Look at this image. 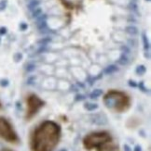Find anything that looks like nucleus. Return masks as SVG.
<instances>
[{
    "mask_svg": "<svg viewBox=\"0 0 151 151\" xmlns=\"http://www.w3.org/2000/svg\"><path fill=\"white\" fill-rule=\"evenodd\" d=\"M61 137V127L52 121L42 122L33 134L32 151H53Z\"/></svg>",
    "mask_w": 151,
    "mask_h": 151,
    "instance_id": "1",
    "label": "nucleus"
},
{
    "mask_svg": "<svg viewBox=\"0 0 151 151\" xmlns=\"http://www.w3.org/2000/svg\"><path fill=\"white\" fill-rule=\"evenodd\" d=\"M104 103L106 107L117 112H123L130 107V97L124 93L117 91H110L104 96Z\"/></svg>",
    "mask_w": 151,
    "mask_h": 151,
    "instance_id": "2",
    "label": "nucleus"
},
{
    "mask_svg": "<svg viewBox=\"0 0 151 151\" xmlns=\"http://www.w3.org/2000/svg\"><path fill=\"white\" fill-rule=\"evenodd\" d=\"M111 141V135L107 132H96L91 133L84 137L83 145L88 149L95 147H101Z\"/></svg>",
    "mask_w": 151,
    "mask_h": 151,
    "instance_id": "3",
    "label": "nucleus"
},
{
    "mask_svg": "<svg viewBox=\"0 0 151 151\" xmlns=\"http://www.w3.org/2000/svg\"><path fill=\"white\" fill-rule=\"evenodd\" d=\"M0 137L9 143L19 142V137L10 122L3 117H0Z\"/></svg>",
    "mask_w": 151,
    "mask_h": 151,
    "instance_id": "4",
    "label": "nucleus"
},
{
    "mask_svg": "<svg viewBox=\"0 0 151 151\" xmlns=\"http://www.w3.org/2000/svg\"><path fill=\"white\" fill-rule=\"evenodd\" d=\"M45 105V102L41 100L37 96L31 95L27 98V112H26V118L30 120L34 117L37 111Z\"/></svg>",
    "mask_w": 151,
    "mask_h": 151,
    "instance_id": "5",
    "label": "nucleus"
},
{
    "mask_svg": "<svg viewBox=\"0 0 151 151\" xmlns=\"http://www.w3.org/2000/svg\"><path fill=\"white\" fill-rule=\"evenodd\" d=\"M36 25L40 31H44V30L47 29V16L40 15L39 17H37Z\"/></svg>",
    "mask_w": 151,
    "mask_h": 151,
    "instance_id": "6",
    "label": "nucleus"
},
{
    "mask_svg": "<svg viewBox=\"0 0 151 151\" xmlns=\"http://www.w3.org/2000/svg\"><path fill=\"white\" fill-rule=\"evenodd\" d=\"M93 122L95 124H98V125H101V124H107V117L104 115L102 114H96V115H93Z\"/></svg>",
    "mask_w": 151,
    "mask_h": 151,
    "instance_id": "7",
    "label": "nucleus"
},
{
    "mask_svg": "<svg viewBox=\"0 0 151 151\" xmlns=\"http://www.w3.org/2000/svg\"><path fill=\"white\" fill-rule=\"evenodd\" d=\"M125 31L128 35H138V29H137L135 26L133 25H129L125 28Z\"/></svg>",
    "mask_w": 151,
    "mask_h": 151,
    "instance_id": "8",
    "label": "nucleus"
},
{
    "mask_svg": "<svg viewBox=\"0 0 151 151\" xmlns=\"http://www.w3.org/2000/svg\"><path fill=\"white\" fill-rule=\"evenodd\" d=\"M119 70V68H117L116 65H114V64H112V65H109V66L107 67V68H106L104 69V73L106 74H111V73H116V71Z\"/></svg>",
    "mask_w": 151,
    "mask_h": 151,
    "instance_id": "9",
    "label": "nucleus"
},
{
    "mask_svg": "<svg viewBox=\"0 0 151 151\" xmlns=\"http://www.w3.org/2000/svg\"><path fill=\"white\" fill-rule=\"evenodd\" d=\"M117 63L120 64V65H127L129 63V58L127 57V55L125 53L122 54L120 57V58L117 60Z\"/></svg>",
    "mask_w": 151,
    "mask_h": 151,
    "instance_id": "10",
    "label": "nucleus"
},
{
    "mask_svg": "<svg viewBox=\"0 0 151 151\" xmlns=\"http://www.w3.org/2000/svg\"><path fill=\"white\" fill-rule=\"evenodd\" d=\"M84 108L86 109L87 110H89V111H93V110H95L96 109H98V105L96 103L87 102V103L84 104Z\"/></svg>",
    "mask_w": 151,
    "mask_h": 151,
    "instance_id": "11",
    "label": "nucleus"
},
{
    "mask_svg": "<svg viewBox=\"0 0 151 151\" xmlns=\"http://www.w3.org/2000/svg\"><path fill=\"white\" fill-rule=\"evenodd\" d=\"M102 94H103V91L101 89H95L90 94V97L91 98V99H95V98L99 97Z\"/></svg>",
    "mask_w": 151,
    "mask_h": 151,
    "instance_id": "12",
    "label": "nucleus"
},
{
    "mask_svg": "<svg viewBox=\"0 0 151 151\" xmlns=\"http://www.w3.org/2000/svg\"><path fill=\"white\" fill-rule=\"evenodd\" d=\"M142 40H143V45H144V48L146 50H149L150 47V45L148 42V39L146 35V34H142Z\"/></svg>",
    "mask_w": 151,
    "mask_h": 151,
    "instance_id": "13",
    "label": "nucleus"
},
{
    "mask_svg": "<svg viewBox=\"0 0 151 151\" xmlns=\"http://www.w3.org/2000/svg\"><path fill=\"white\" fill-rule=\"evenodd\" d=\"M136 74H138V75H143V74H145V73L147 71V69L146 67L144 66V65H139V66H137L136 67Z\"/></svg>",
    "mask_w": 151,
    "mask_h": 151,
    "instance_id": "14",
    "label": "nucleus"
},
{
    "mask_svg": "<svg viewBox=\"0 0 151 151\" xmlns=\"http://www.w3.org/2000/svg\"><path fill=\"white\" fill-rule=\"evenodd\" d=\"M39 5V1L38 0H32V1L28 4V9L30 10H33V9H36L37 6Z\"/></svg>",
    "mask_w": 151,
    "mask_h": 151,
    "instance_id": "15",
    "label": "nucleus"
},
{
    "mask_svg": "<svg viewBox=\"0 0 151 151\" xmlns=\"http://www.w3.org/2000/svg\"><path fill=\"white\" fill-rule=\"evenodd\" d=\"M32 11H33L32 12V16L34 18H37L40 15H42V9H40V8H36L35 9H33Z\"/></svg>",
    "mask_w": 151,
    "mask_h": 151,
    "instance_id": "16",
    "label": "nucleus"
},
{
    "mask_svg": "<svg viewBox=\"0 0 151 151\" xmlns=\"http://www.w3.org/2000/svg\"><path fill=\"white\" fill-rule=\"evenodd\" d=\"M35 69H36V65L33 63H28L25 67V70L27 73H32V71L35 70Z\"/></svg>",
    "mask_w": 151,
    "mask_h": 151,
    "instance_id": "17",
    "label": "nucleus"
},
{
    "mask_svg": "<svg viewBox=\"0 0 151 151\" xmlns=\"http://www.w3.org/2000/svg\"><path fill=\"white\" fill-rule=\"evenodd\" d=\"M137 86L139 87V89H140L142 92H145V93H149V90L147 89V87H145V85H144V83H143V82L139 83V84H137Z\"/></svg>",
    "mask_w": 151,
    "mask_h": 151,
    "instance_id": "18",
    "label": "nucleus"
},
{
    "mask_svg": "<svg viewBox=\"0 0 151 151\" xmlns=\"http://www.w3.org/2000/svg\"><path fill=\"white\" fill-rule=\"evenodd\" d=\"M13 58H14L15 62H20L22 60V58H23V55L21 53H16L14 55V57H13Z\"/></svg>",
    "mask_w": 151,
    "mask_h": 151,
    "instance_id": "19",
    "label": "nucleus"
},
{
    "mask_svg": "<svg viewBox=\"0 0 151 151\" xmlns=\"http://www.w3.org/2000/svg\"><path fill=\"white\" fill-rule=\"evenodd\" d=\"M9 84V82L8 79H2V80H0V85L3 87H6L8 86V85Z\"/></svg>",
    "mask_w": 151,
    "mask_h": 151,
    "instance_id": "20",
    "label": "nucleus"
},
{
    "mask_svg": "<svg viewBox=\"0 0 151 151\" xmlns=\"http://www.w3.org/2000/svg\"><path fill=\"white\" fill-rule=\"evenodd\" d=\"M86 96L81 95V94H77L76 96H75V101H81V100H84Z\"/></svg>",
    "mask_w": 151,
    "mask_h": 151,
    "instance_id": "21",
    "label": "nucleus"
},
{
    "mask_svg": "<svg viewBox=\"0 0 151 151\" xmlns=\"http://www.w3.org/2000/svg\"><path fill=\"white\" fill-rule=\"evenodd\" d=\"M7 8V0H1L0 1V11L4 10Z\"/></svg>",
    "mask_w": 151,
    "mask_h": 151,
    "instance_id": "22",
    "label": "nucleus"
},
{
    "mask_svg": "<svg viewBox=\"0 0 151 151\" xmlns=\"http://www.w3.org/2000/svg\"><path fill=\"white\" fill-rule=\"evenodd\" d=\"M129 8L132 9L133 11H137V9H138V8H137V5L134 3V2H132V3H130V5H129Z\"/></svg>",
    "mask_w": 151,
    "mask_h": 151,
    "instance_id": "23",
    "label": "nucleus"
},
{
    "mask_svg": "<svg viewBox=\"0 0 151 151\" xmlns=\"http://www.w3.org/2000/svg\"><path fill=\"white\" fill-rule=\"evenodd\" d=\"M50 41H51L50 38H44V39H42L41 41H39V43H40L41 45H46V44L50 43Z\"/></svg>",
    "mask_w": 151,
    "mask_h": 151,
    "instance_id": "24",
    "label": "nucleus"
},
{
    "mask_svg": "<svg viewBox=\"0 0 151 151\" xmlns=\"http://www.w3.org/2000/svg\"><path fill=\"white\" fill-rule=\"evenodd\" d=\"M35 77L34 76H31V77H29L28 78V80H27V84H32L33 83L35 82Z\"/></svg>",
    "mask_w": 151,
    "mask_h": 151,
    "instance_id": "25",
    "label": "nucleus"
},
{
    "mask_svg": "<svg viewBox=\"0 0 151 151\" xmlns=\"http://www.w3.org/2000/svg\"><path fill=\"white\" fill-rule=\"evenodd\" d=\"M27 24L26 23H21V25H20V29H21L22 31H24V30H26L27 29Z\"/></svg>",
    "mask_w": 151,
    "mask_h": 151,
    "instance_id": "26",
    "label": "nucleus"
},
{
    "mask_svg": "<svg viewBox=\"0 0 151 151\" xmlns=\"http://www.w3.org/2000/svg\"><path fill=\"white\" fill-rule=\"evenodd\" d=\"M129 85L131 87H133V88L137 87V83L134 81H129Z\"/></svg>",
    "mask_w": 151,
    "mask_h": 151,
    "instance_id": "27",
    "label": "nucleus"
},
{
    "mask_svg": "<svg viewBox=\"0 0 151 151\" xmlns=\"http://www.w3.org/2000/svg\"><path fill=\"white\" fill-rule=\"evenodd\" d=\"M7 34V29L5 27H1L0 28V35H4Z\"/></svg>",
    "mask_w": 151,
    "mask_h": 151,
    "instance_id": "28",
    "label": "nucleus"
},
{
    "mask_svg": "<svg viewBox=\"0 0 151 151\" xmlns=\"http://www.w3.org/2000/svg\"><path fill=\"white\" fill-rule=\"evenodd\" d=\"M122 51L124 52V53H130V49L127 47H122Z\"/></svg>",
    "mask_w": 151,
    "mask_h": 151,
    "instance_id": "29",
    "label": "nucleus"
},
{
    "mask_svg": "<svg viewBox=\"0 0 151 151\" xmlns=\"http://www.w3.org/2000/svg\"><path fill=\"white\" fill-rule=\"evenodd\" d=\"M123 148H124V151H132V149H131V147L128 145H124Z\"/></svg>",
    "mask_w": 151,
    "mask_h": 151,
    "instance_id": "30",
    "label": "nucleus"
},
{
    "mask_svg": "<svg viewBox=\"0 0 151 151\" xmlns=\"http://www.w3.org/2000/svg\"><path fill=\"white\" fill-rule=\"evenodd\" d=\"M134 151H142V147H141V146H139V145L135 146V147H134Z\"/></svg>",
    "mask_w": 151,
    "mask_h": 151,
    "instance_id": "31",
    "label": "nucleus"
},
{
    "mask_svg": "<svg viewBox=\"0 0 151 151\" xmlns=\"http://www.w3.org/2000/svg\"><path fill=\"white\" fill-rule=\"evenodd\" d=\"M129 44H130V45H132L133 47H134V45H136V43H135L134 40H129Z\"/></svg>",
    "mask_w": 151,
    "mask_h": 151,
    "instance_id": "32",
    "label": "nucleus"
},
{
    "mask_svg": "<svg viewBox=\"0 0 151 151\" xmlns=\"http://www.w3.org/2000/svg\"><path fill=\"white\" fill-rule=\"evenodd\" d=\"M0 151H12V150H10V149H9V148H3V149H1Z\"/></svg>",
    "mask_w": 151,
    "mask_h": 151,
    "instance_id": "33",
    "label": "nucleus"
},
{
    "mask_svg": "<svg viewBox=\"0 0 151 151\" xmlns=\"http://www.w3.org/2000/svg\"><path fill=\"white\" fill-rule=\"evenodd\" d=\"M58 151H67L66 149H64V148H62V149H60V150H58Z\"/></svg>",
    "mask_w": 151,
    "mask_h": 151,
    "instance_id": "34",
    "label": "nucleus"
},
{
    "mask_svg": "<svg viewBox=\"0 0 151 151\" xmlns=\"http://www.w3.org/2000/svg\"><path fill=\"white\" fill-rule=\"evenodd\" d=\"M147 1H150V0H147Z\"/></svg>",
    "mask_w": 151,
    "mask_h": 151,
    "instance_id": "35",
    "label": "nucleus"
},
{
    "mask_svg": "<svg viewBox=\"0 0 151 151\" xmlns=\"http://www.w3.org/2000/svg\"><path fill=\"white\" fill-rule=\"evenodd\" d=\"M0 107H1V104H0Z\"/></svg>",
    "mask_w": 151,
    "mask_h": 151,
    "instance_id": "36",
    "label": "nucleus"
},
{
    "mask_svg": "<svg viewBox=\"0 0 151 151\" xmlns=\"http://www.w3.org/2000/svg\"><path fill=\"white\" fill-rule=\"evenodd\" d=\"M134 1H135V0H134Z\"/></svg>",
    "mask_w": 151,
    "mask_h": 151,
    "instance_id": "37",
    "label": "nucleus"
}]
</instances>
